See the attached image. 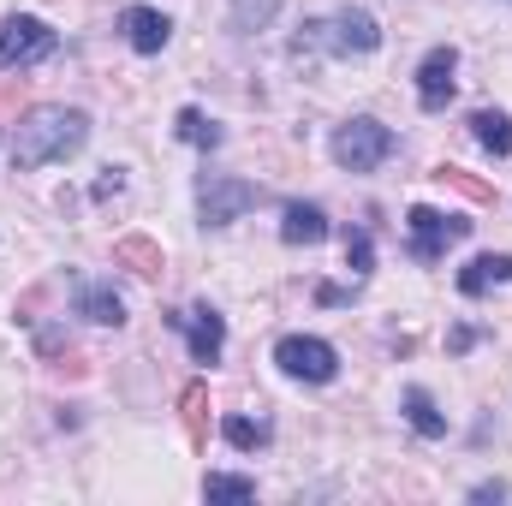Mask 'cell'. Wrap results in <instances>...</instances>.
Here are the masks:
<instances>
[{
    "instance_id": "obj_1",
    "label": "cell",
    "mask_w": 512,
    "mask_h": 506,
    "mask_svg": "<svg viewBox=\"0 0 512 506\" xmlns=\"http://www.w3.org/2000/svg\"><path fill=\"white\" fill-rule=\"evenodd\" d=\"M90 143V114L84 108H66V102H42L30 108L18 131H12V167L18 173H36V167H54L66 155H78Z\"/></svg>"
},
{
    "instance_id": "obj_2",
    "label": "cell",
    "mask_w": 512,
    "mask_h": 506,
    "mask_svg": "<svg viewBox=\"0 0 512 506\" xmlns=\"http://www.w3.org/2000/svg\"><path fill=\"white\" fill-rule=\"evenodd\" d=\"M334 54V60H352V54H376L382 48V24L364 12V6H340L328 18H310L304 36H298V54Z\"/></svg>"
},
{
    "instance_id": "obj_3",
    "label": "cell",
    "mask_w": 512,
    "mask_h": 506,
    "mask_svg": "<svg viewBox=\"0 0 512 506\" xmlns=\"http://www.w3.org/2000/svg\"><path fill=\"white\" fill-rule=\"evenodd\" d=\"M399 149V137H393V126H382V120H370V114H358V120H346V126L334 131V143H328V155L346 167V173H376L387 155Z\"/></svg>"
},
{
    "instance_id": "obj_4",
    "label": "cell",
    "mask_w": 512,
    "mask_h": 506,
    "mask_svg": "<svg viewBox=\"0 0 512 506\" xmlns=\"http://www.w3.org/2000/svg\"><path fill=\"white\" fill-rule=\"evenodd\" d=\"M256 203H262V185H251V179H233V173H203L197 179V215H203V227H233Z\"/></svg>"
},
{
    "instance_id": "obj_5",
    "label": "cell",
    "mask_w": 512,
    "mask_h": 506,
    "mask_svg": "<svg viewBox=\"0 0 512 506\" xmlns=\"http://www.w3.org/2000/svg\"><path fill=\"white\" fill-rule=\"evenodd\" d=\"M54 48H60V36H54L42 18H30V12H18V18H0V72L42 66Z\"/></svg>"
},
{
    "instance_id": "obj_6",
    "label": "cell",
    "mask_w": 512,
    "mask_h": 506,
    "mask_svg": "<svg viewBox=\"0 0 512 506\" xmlns=\"http://www.w3.org/2000/svg\"><path fill=\"white\" fill-rule=\"evenodd\" d=\"M274 364L292 381H310V387H328V381L340 376V352H334L328 340H316V334H286V340H274Z\"/></svg>"
},
{
    "instance_id": "obj_7",
    "label": "cell",
    "mask_w": 512,
    "mask_h": 506,
    "mask_svg": "<svg viewBox=\"0 0 512 506\" xmlns=\"http://www.w3.org/2000/svg\"><path fill=\"white\" fill-rule=\"evenodd\" d=\"M405 233H411V262H441L447 245H459L465 233H471V221L465 215H441V209H429V203H417L411 215H405Z\"/></svg>"
},
{
    "instance_id": "obj_8",
    "label": "cell",
    "mask_w": 512,
    "mask_h": 506,
    "mask_svg": "<svg viewBox=\"0 0 512 506\" xmlns=\"http://www.w3.org/2000/svg\"><path fill=\"white\" fill-rule=\"evenodd\" d=\"M167 322L185 334L191 364H203V370L221 364V352H227V316H221L215 304H191V310H179V316H167Z\"/></svg>"
},
{
    "instance_id": "obj_9",
    "label": "cell",
    "mask_w": 512,
    "mask_h": 506,
    "mask_svg": "<svg viewBox=\"0 0 512 506\" xmlns=\"http://www.w3.org/2000/svg\"><path fill=\"white\" fill-rule=\"evenodd\" d=\"M459 48L453 42H441V48H429L423 54V66H417V108L423 114H441L447 102H453V90H459Z\"/></svg>"
},
{
    "instance_id": "obj_10",
    "label": "cell",
    "mask_w": 512,
    "mask_h": 506,
    "mask_svg": "<svg viewBox=\"0 0 512 506\" xmlns=\"http://www.w3.org/2000/svg\"><path fill=\"white\" fill-rule=\"evenodd\" d=\"M120 30H126V42L137 54H161V48L173 42V18H167L161 6H126V12H120Z\"/></svg>"
},
{
    "instance_id": "obj_11",
    "label": "cell",
    "mask_w": 512,
    "mask_h": 506,
    "mask_svg": "<svg viewBox=\"0 0 512 506\" xmlns=\"http://www.w3.org/2000/svg\"><path fill=\"white\" fill-rule=\"evenodd\" d=\"M507 280H512V256H501V251H483L459 268V292H465V298H483V292H495V286H507Z\"/></svg>"
},
{
    "instance_id": "obj_12",
    "label": "cell",
    "mask_w": 512,
    "mask_h": 506,
    "mask_svg": "<svg viewBox=\"0 0 512 506\" xmlns=\"http://www.w3.org/2000/svg\"><path fill=\"white\" fill-rule=\"evenodd\" d=\"M334 227H328V215L316 209V203H286L280 209V239L286 245H322Z\"/></svg>"
},
{
    "instance_id": "obj_13",
    "label": "cell",
    "mask_w": 512,
    "mask_h": 506,
    "mask_svg": "<svg viewBox=\"0 0 512 506\" xmlns=\"http://www.w3.org/2000/svg\"><path fill=\"white\" fill-rule=\"evenodd\" d=\"M78 316L96 322V328H120V322H126V298H120L114 286L84 280V286H78Z\"/></svg>"
},
{
    "instance_id": "obj_14",
    "label": "cell",
    "mask_w": 512,
    "mask_h": 506,
    "mask_svg": "<svg viewBox=\"0 0 512 506\" xmlns=\"http://www.w3.org/2000/svg\"><path fill=\"white\" fill-rule=\"evenodd\" d=\"M471 137H477L495 161H507L512 155V120L501 114V108H477V114H471Z\"/></svg>"
},
{
    "instance_id": "obj_15",
    "label": "cell",
    "mask_w": 512,
    "mask_h": 506,
    "mask_svg": "<svg viewBox=\"0 0 512 506\" xmlns=\"http://www.w3.org/2000/svg\"><path fill=\"white\" fill-rule=\"evenodd\" d=\"M399 405H405V423H411L423 441H441V435H447V417L435 411V399H429L423 387H405V399H399Z\"/></svg>"
},
{
    "instance_id": "obj_16",
    "label": "cell",
    "mask_w": 512,
    "mask_h": 506,
    "mask_svg": "<svg viewBox=\"0 0 512 506\" xmlns=\"http://www.w3.org/2000/svg\"><path fill=\"white\" fill-rule=\"evenodd\" d=\"M173 131H179V137H185L191 149H221V126H215L209 114H197V108H179Z\"/></svg>"
},
{
    "instance_id": "obj_17",
    "label": "cell",
    "mask_w": 512,
    "mask_h": 506,
    "mask_svg": "<svg viewBox=\"0 0 512 506\" xmlns=\"http://www.w3.org/2000/svg\"><path fill=\"white\" fill-rule=\"evenodd\" d=\"M203 501H256V483L233 477V471H209L203 477Z\"/></svg>"
},
{
    "instance_id": "obj_18",
    "label": "cell",
    "mask_w": 512,
    "mask_h": 506,
    "mask_svg": "<svg viewBox=\"0 0 512 506\" xmlns=\"http://www.w3.org/2000/svg\"><path fill=\"white\" fill-rule=\"evenodd\" d=\"M221 435H227V447H239V453H251L268 441V423H251V417H227L221 423Z\"/></svg>"
},
{
    "instance_id": "obj_19",
    "label": "cell",
    "mask_w": 512,
    "mask_h": 506,
    "mask_svg": "<svg viewBox=\"0 0 512 506\" xmlns=\"http://www.w3.org/2000/svg\"><path fill=\"white\" fill-rule=\"evenodd\" d=\"M370 262H376V245H370V233H364V227H352V233H346V268L364 280V274H370Z\"/></svg>"
},
{
    "instance_id": "obj_20",
    "label": "cell",
    "mask_w": 512,
    "mask_h": 506,
    "mask_svg": "<svg viewBox=\"0 0 512 506\" xmlns=\"http://www.w3.org/2000/svg\"><path fill=\"white\" fill-rule=\"evenodd\" d=\"M471 501H507V483H477Z\"/></svg>"
},
{
    "instance_id": "obj_21",
    "label": "cell",
    "mask_w": 512,
    "mask_h": 506,
    "mask_svg": "<svg viewBox=\"0 0 512 506\" xmlns=\"http://www.w3.org/2000/svg\"><path fill=\"white\" fill-rule=\"evenodd\" d=\"M471 340H477V328H453V340H447V346H453V352H471Z\"/></svg>"
},
{
    "instance_id": "obj_22",
    "label": "cell",
    "mask_w": 512,
    "mask_h": 506,
    "mask_svg": "<svg viewBox=\"0 0 512 506\" xmlns=\"http://www.w3.org/2000/svg\"><path fill=\"white\" fill-rule=\"evenodd\" d=\"M507 6H512V0H507Z\"/></svg>"
}]
</instances>
